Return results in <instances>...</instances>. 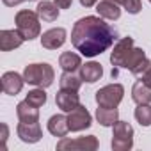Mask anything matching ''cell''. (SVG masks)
I'll return each instance as SVG.
<instances>
[{
  "mask_svg": "<svg viewBox=\"0 0 151 151\" xmlns=\"http://www.w3.org/2000/svg\"><path fill=\"white\" fill-rule=\"evenodd\" d=\"M119 32L112 25H109L101 16H86L73 25L71 43L82 55L96 57L109 50L114 41H117Z\"/></svg>",
  "mask_w": 151,
  "mask_h": 151,
  "instance_id": "obj_1",
  "label": "cell"
},
{
  "mask_svg": "<svg viewBox=\"0 0 151 151\" xmlns=\"http://www.w3.org/2000/svg\"><path fill=\"white\" fill-rule=\"evenodd\" d=\"M23 78L30 86L46 89V87H50L53 84L55 73H53V68L48 62H37V64L25 66V69H23Z\"/></svg>",
  "mask_w": 151,
  "mask_h": 151,
  "instance_id": "obj_2",
  "label": "cell"
},
{
  "mask_svg": "<svg viewBox=\"0 0 151 151\" xmlns=\"http://www.w3.org/2000/svg\"><path fill=\"white\" fill-rule=\"evenodd\" d=\"M39 14L36 11H29V9H23V11H18L16 13V29L18 32L23 36L25 41H32L36 39L39 34H41V25H39Z\"/></svg>",
  "mask_w": 151,
  "mask_h": 151,
  "instance_id": "obj_3",
  "label": "cell"
},
{
  "mask_svg": "<svg viewBox=\"0 0 151 151\" xmlns=\"http://www.w3.org/2000/svg\"><path fill=\"white\" fill-rule=\"evenodd\" d=\"M133 146V128L126 121H116L112 132V149L114 151H128Z\"/></svg>",
  "mask_w": 151,
  "mask_h": 151,
  "instance_id": "obj_4",
  "label": "cell"
},
{
  "mask_svg": "<svg viewBox=\"0 0 151 151\" xmlns=\"http://www.w3.org/2000/svg\"><path fill=\"white\" fill-rule=\"evenodd\" d=\"M149 66H151V60L146 57L144 50L142 48H135V46H132L126 52V55H124V59L121 62V68L128 69L133 75H142Z\"/></svg>",
  "mask_w": 151,
  "mask_h": 151,
  "instance_id": "obj_5",
  "label": "cell"
},
{
  "mask_svg": "<svg viewBox=\"0 0 151 151\" xmlns=\"http://www.w3.org/2000/svg\"><path fill=\"white\" fill-rule=\"evenodd\" d=\"M124 96V87L121 84H109L96 93V103L107 109H117Z\"/></svg>",
  "mask_w": 151,
  "mask_h": 151,
  "instance_id": "obj_6",
  "label": "cell"
},
{
  "mask_svg": "<svg viewBox=\"0 0 151 151\" xmlns=\"http://www.w3.org/2000/svg\"><path fill=\"white\" fill-rule=\"evenodd\" d=\"M100 142L94 135H87V137H78V139H66L62 137L59 142H57V149L59 151H94L98 149Z\"/></svg>",
  "mask_w": 151,
  "mask_h": 151,
  "instance_id": "obj_7",
  "label": "cell"
},
{
  "mask_svg": "<svg viewBox=\"0 0 151 151\" xmlns=\"http://www.w3.org/2000/svg\"><path fill=\"white\" fill-rule=\"evenodd\" d=\"M91 123H93V117H91L89 110L84 105H78L75 110H71L69 116H68V124H69L71 132H82V130L89 128Z\"/></svg>",
  "mask_w": 151,
  "mask_h": 151,
  "instance_id": "obj_8",
  "label": "cell"
},
{
  "mask_svg": "<svg viewBox=\"0 0 151 151\" xmlns=\"http://www.w3.org/2000/svg\"><path fill=\"white\" fill-rule=\"evenodd\" d=\"M55 103L62 112H71L80 105V96L77 94V91H71V89H60L55 94Z\"/></svg>",
  "mask_w": 151,
  "mask_h": 151,
  "instance_id": "obj_9",
  "label": "cell"
},
{
  "mask_svg": "<svg viewBox=\"0 0 151 151\" xmlns=\"http://www.w3.org/2000/svg\"><path fill=\"white\" fill-rule=\"evenodd\" d=\"M66 29H62V27H57V29H50V30H46L45 34H43V37H41V45H43V48H46V50H57V48H60L64 43H66Z\"/></svg>",
  "mask_w": 151,
  "mask_h": 151,
  "instance_id": "obj_10",
  "label": "cell"
},
{
  "mask_svg": "<svg viewBox=\"0 0 151 151\" xmlns=\"http://www.w3.org/2000/svg\"><path fill=\"white\" fill-rule=\"evenodd\" d=\"M16 133H18V137L23 142H29V144L39 142L41 137H43V132H41L39 123H22L20 121V124L16 128Z\"/></svg>",
  "mask_w": 151,
  "mask_h": 151,
  "instance_id": "obj_11",
  "label": "cell"
},
{
  "mask_svg": "<svg viewBox=\"0 0 151 151\" xmlns=\"http://www.w3.org/2000/svg\"><path fill=\"white\" fill-rule=\"evenodd\" d=\"M23 84H25V78L22 75H18L16 71H7L2 75V91L6 94L16 96L23 89Z\"/></svg>",
  "mask_w": 151,
  "mask_h": 151,
  "instance_id": "obj_12",
  "label": "cell"
},
{
  "mask_svg": "<svg viewBox=\"0 0 151 151\" xmlns=\"http://www.w3.org/2000/svg\"><path fill=\"white\" fill-rule=\"evenodd\" d=\"M23 36L16 30H2L0 32V50L2 52H11L14 48H20L23 43Z\"/></svg>",
  "mask_w": 151,
  "mask_h": 151,
  "instance_id": "obj_13",
  "label": "cell"
},
{
  "mask_svg": "<svg viewBox=\"0 0 151 151\" xmlns=\"http://www.w3.org/2000/svg\"><path fill=\"white\" fill-rule=\"evenodd\" d=\"M132 46H133V39H132V37H121V39L116 41L114 50H112V53H110V62H112L114 68H121V62H123L126 52H128Z\"/></svg>",
  "mask_w": 151,
  "mask_h": 151,
  "instance_id": "obj_14",
  "label": "cell"
},
{
  "mask_svg": "<svg viewBox=\"0 0 151 151\" xmlns=\"http://www.w3.org/2000/svg\"><path fill=\"white\" fill-rule=\"evenodd\" d=\"M101 77H103V68H101L100 62L91 60V62H86V64L80 66V78H82L84 82L94 84V82H98Z\"/></svg>",
  "mask_w": 151,
  "mask_h": 151,
  "instance_id": "obj_15",
  "label": "cell"
},
{
  "mask_svg": "<svg viewBox=\"0 0 151 151\" xmlns=\"http://www.w3.org/2000/svg\"><path fill=\"white\" fill-rule=\"evenodd\" d=\"M16 114H18V119L22 123H39V109L34 107L32 103H29L27 100L18 103Z\"/></svg>",
  "mask_w": 151,
  "mask_h": 151,
  "instance_id": "obj_16",
  "label": "cell"
},
{
  "mask_svg": "<svg viewBox=\"0 0 151 151\" xmlns=\"http://www.w3.org/2000/svg\"><path fill=\"white\" fill-rule=\"evenodd\" d=\"M48 132L55 137H66V133L69 132V124H68V117L62 114H55L48 119Z\"/></svg>",
  "mask_w": 151,
  "mask_h": 151,
  "instance_id": "obj_17",
  "label": "cell"
},
{
  "mask_svg": "<svg viewBox=\"0 0 151 151\" xmlns=\"http://www.w3.org/2000/svg\"><path fill=\"white\" fill-rule=\"evenodd\" d=\"M96 11L105 20H119V16H121L119 4H116L114 0H101V2H98Z\"/></svg>",
  "mask_w": 151,
  "mask_h": 151,
  "instance_id": "obj_18",
  "label": "cell"
},
{
  "mask_svg": "<svg viewBox=\"0 0 151 151\" xmlns=\"http://www.w3.org/2000/svg\"><path fill=\"white\" fill-rule=\"evenodd\" d=\"M59 9H60V7H59L57 4L50 2V0H43V2L37 4L36 13L39 14V18H41L43 22H55V20L59 18Z\"/></svg>",
  "mask_w": 151,
  "mask_h": 151,
  "instance_id": "obj_19",
  "label": "cell"
},
{
  "mask_svg": "<svg viewBox=\"0 0 151 151\" xmlns=\"http://www.w3.org/2000/svg\"><path fill=\"white\" fill-rule=\"evenodd\" d=\"M59 66L64 71H68V73H75L77 69H80L82 59H80L78 53H75V52H64L59 57Z\"/></svg>",
  "mask_w": 151,
  "mask_h": 151,
  "instance_id": "obj_20",
  "label": "cell"
},
{
  "mask_svg": "<svg viewBox=\"0 0 151 151\" xmlns=\"http://www.w3.org/2000/svg\"><path fill=\"white\" fill-rule=\"evenodd\" d=\"M132 100L137 103V105H142V103H151V87L146 86L142 80H137L132 87Z\"/></svg>",
  "mask_w": 151,
  "mask_h": 151,
  "instance_id": "obj_21",
  "label": "cell"
},
{
  "mask_svg": "<svg viewBox=\"0 0 151 151\" xmlns=\"http://www.w3.org/2000/svg\"><path fill=\"white\" fill-rule=\"evenodd\" d=\"M96 119L101 126H114L116 121H119V112L117 109H107V107H100L96 109Z\"/></svg>",
  "mask_w": 151,
  "mask_h": 151,
  "instance_id": "obj_22",
  "label": "cell"
},
{
  "mask_svg": "<svg viewBox=\"0 0 151 151\" xmlns=\"http://www.w3.org/2000/svg\"><path fill=\"white\" fill-rule=\"evenodd\" d=\"M59 82H60V89H71V91H78L82 86V78L77 77L75 73H68V71L62 73Z\"/></svg>",
  "mask_w": 151,
  "mask_h": 151,
  "instance_id": "obj_23",
  "label": "cell"
},
{
  "mask_svg": "<svg viewBox=\"0 0 151 151\" xmlns=\"http://www.w3.org/2000/svg\"><path fill=\"white\" fill-rule=\"evenodd\" d=\"M133 116H135L137 123H140V126H149L151 124V105L149 103L137 105Z\"/></svg>",
  "mask_w": 151,
  "mask_h": 151,
  "instance_id": "obj_24",
  "label": "cell"
},
{
  "mask_svg": "<svg viewBox=\"0 0 151 151\" xmlns=\"http://www.w3.org/2000/svg\"><path fill=\"white\" fill-rule=\"evenodd\" d=\"M29 103H32L34 107H43L45 103H46V93H45V89L43 87H39V89H34V91H29V94H27V98H25Z\"/></svg>",
  "mask_w": 151,
  "mask_h": 151,
  "instance_id": "obj_25",
  "label": "cell"
},
{
  "mask_svg": "<svg viewBox=\"0 0 151 151\" xmlns=\"http://www.w3.org/2000/svg\"><path fill=\"white\" fill-rule=\"evenodd\" d=\"M123 7L130 14H137V13H140L142 4H140V0H123Z\"/></svg>",
  "mask_w": 151,
  "mask_h": 151,
  "instance_id": "obj_26",
  "label": "cell"
},
{
  "mask_svg": "<svg viewBox=\"0 0 151 151\" xmlns=\"http://www.w3.org/2000/svg\"><path fill=\"white\" fill-rule=\"evenodd\" d=\"M140 80H142L146 86H149V87H151V66L142 73V78H140Z\"/></svg>",
  "mask_w": 151,
  "mask_h": 151,
  "instance_id": "obj_27",
  "label": "cell"
},
{
  "mask_svg": "<svg viewBox=\"0 0 151 151\" xmlns=\"http://www.w3.org/2000/svg\"><path fill=\"white\" fill-rule=\"evenodd\" d=\"M71 2H73V0H55V4H57L60 9H69V7H71Z\"/></svg>",
  "mask_w": 151,
  "mask_h": 151,
  "instance_id": "obj_28",
  "label": "cell"
},
{
  "mask_svg": "<svg viewBox=\"0 0 151 151\" xmlns=\"http://www.w3.org/2000/svg\"><path fill=\"white\" fill-rule=\"evenodd\" d=\"M2 2H4L6 6H9V7H14V6L22 4V2H25V0H2Z\"/></svg>",
  "mask_w": 151,
  "mask_h": 151,
  "instance_id": "obj_29",
  "label": "cell"
},
{
  "mask_svg": "<svg viewBox=\"0 0 151 151\" xmlns=\"http://www.w3.org/2000/svg\"><path fill=\"white\" fill-rule=\"evenodd\" d=\"M80 4L84 7H93L94 4H98V0H80Z\"/></svg>",
  "mask_w": 151,
  "mask_h": 151,
  "instance_id": "obj_30",
  "label": "cell"
},
{
  "mask_svg": "<svg viewBox=\"0 0 151 151\" xmlns=\"http://www.w3.org/2000/svg\"><path fill=\"white\" fill-rule=\"evenodd\" d=\"M114 2H116V4H121V6H123V0H114Z\"/></svg>",
  "mask_w": 151,
  "mask_h": 151,
  "instance_id": "obj_31",
  "label": "cell"
},
{
  "mask_svg": "<svg viewBox=\"0 0 151 151\" xmlns=\"http://www.w3.org/2000/svg\"><path fill=\"white\" fill-rule=\"evenodd\" d=\"M29 2H30V0H29Z\"/></svg>",
  "mask_w": 151,
  "mask_h": 151,
  "instance_id": "obj_32",
  "label": "cell"
},
{
  "mask_svg": "<svg viewBox=\"0 0 151 151\" xmlns=\"http://www.w3.org/2000/svg\"><path fill=\"white\" fill-rule=\"evenodd\" d=\"M149 2H151V0H149Z\"/></svg>",
  "mask_w": 151,
  "mask_h": 151,
  "instance_id": "obj_33",
  "label": "cell"
}]
</instances>
